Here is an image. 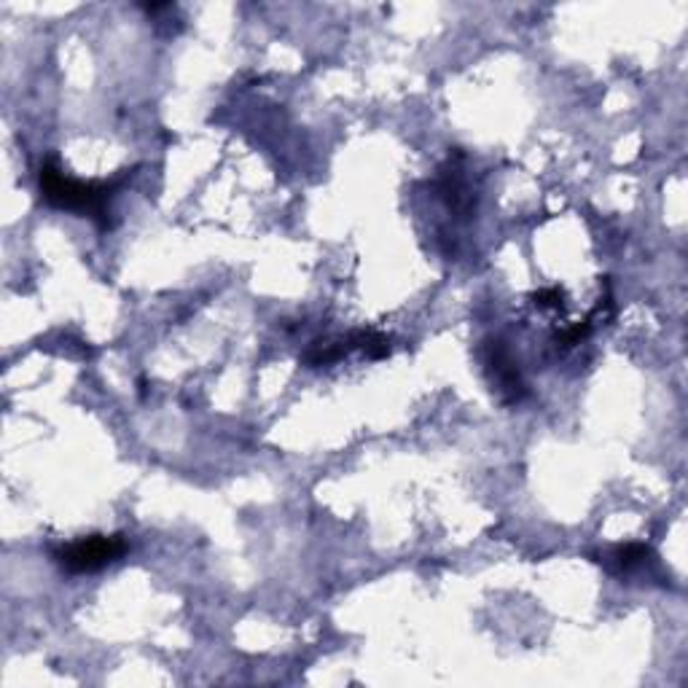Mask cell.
<instances>
[{
  "instance_id": "cell-1",
  "label": "cell",
  "mask_w": 688,
  "mask_h": 688,
  "mask_svg": "<svg viewBox=\"0 0 688 688\" xmlns=\"http://www.w3.org/2000/svg\"><path fill=\"white\" fill-rule=\"evenodd\" d=\"M38 186L46 205L57 210H71V213L86 216L100 229L108 226L111 216V197L119 183H97V181H76L65 175L54 162H44L38 170Z\"/></svg>"
},
{
  "instance_id": "cell-2",
  "label": "cell",
  "mask_w": 688,
  "mask_h": 688,
  "mask_svg": "<svg viewBox=\"0 0 688 688\" xmlns=\"http://www.w3.org/2000/svg\"><path fill=\"white\" fill-rule=\"evenodd\" d=\"M124 554H127L124 536H84L54 549V562L71 576H84V573H97L113 565Z\"/></svg>"
},
{
  "instance_id": "cell-3",
  "label": "cell",
  "mask_w": 688,
  "mask_h": 688,
  "mask_svg": "<svg viewBox=\"0 0 688 688\" xmlns=\"http://www.w3.org/2000/svg\"><path fill=\"white\" fill-rule=\"evenodd\" d=\"M484 369L490 374L492 390H497L503 404H519L525 398L527 385L519 374V366L514 364L506 342L490 340L484 342Z\"/></svg>"
},
{
  "instance_id": "cell-4",
  "label": "cell",
  "mask_w": 688,
  "mask_h": 688,
  "mask_svg": "<svg viewBox=\"0 0 688 688\" xmlns=\"http://www.w3.org/2000/svg\"><path fill=\"white\" fill-rule=\"evenodd\" d=\"M435 188H439V197L444 199L446 208H450L452 213H463V216L471 213L474 194H471V188H468L466 177L460 175V170H457L455 164L441 172L439 181H435Z\"/></svg>"
},
{
  "instance_id": "cell-5",
  "label": "cell",
  "mask_w": 688,
  "mask_h": 688,
  "mask_svg": "<svg viewBox=\"0 0 688 688\" xmlns=\"http://www.w3.org/2000/svg\"><path fill=\"white\" fill-rule=\"evenodd\" d=\"M648 562H651V549L646 543H624V546H616L607 554L605 567L616 573V576H629V573L640 570Z\"/></svg>"
},
{
  "instance_id": "cell-6",
  "label": "cell",
  "mask_w": 688,
  "mask_h": 688,
  "mask_svg": "<svg viewBox=\"0 0 688 688\" xmlns=\"http://www.w3.org/2000/svg\"><path fill=\"white\" fill-rule=\"evenodd\" d=\"M562 291L560 288H546V291H538L536 296H532V302H536L538 309H562Z\"/></svg>"
}]
</instances>
